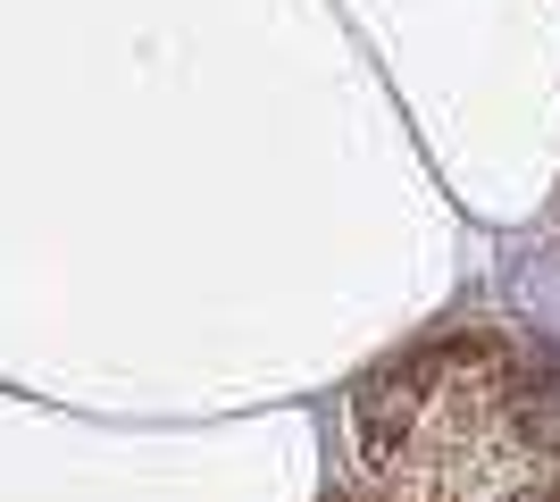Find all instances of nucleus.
<instances>
[{
  "instance_id": "obj_1",
  "label": "nucleus",
  "mask_w": 560,
  "mask_h": 502,
  "mask_svg": "<svg viewBox=\"0 0 560 502\" xmlns=\"http://www.w3.org/2000/svg\"><path fill=\"white\" fill-rule=\"evenodd\" d=\"M351 435L401 502H560V385L502 335L394 360L360 385Z\"/></svg>"
}]
</instances>
